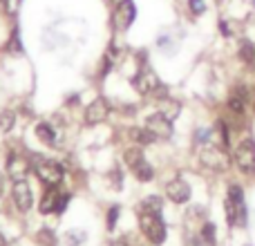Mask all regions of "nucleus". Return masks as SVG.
I'll list each match as a JSON object with an SVG mask.
<instances>
[{
  "label": "nucleus",
  "instance_id": "nucleus-1",
  "mask_svg": "<svg viewBox=\"0 0 255 246\" xmlns=\"http://www.w3.org/2000/svg\"><path fill=\"white\" fill-rule=\"evenodd\" d=\"M139 226H141V231H143V235L152 244H163V240H166V224H163L159 211H152V208L141 206Z\"/></svg>",
  "mask_w": 255,
  "mask_h": 246
},
{
  "label": "nucleus",
  "instance_id": "nucleus-2",
  "mask_svg": "<svg viewBox=\"0 0 255 246\" xmlns=\"http://www.w3.org/2000/svg\"><path fill=\"white\" fill-rule=\"evenodd\" d=\"M159 85H161L159 83V76L154 74V70H150L148 65H141L139 72L134 74V79H132V88H134L141 97H152Z\"/></svg>",
  "mask_w": 255,
  "mask_h": 246
},
{
  "label": "nucleus",
  "instance_id": "nucleus-3",
  "mask_svg": "<svg viewBox=\"0 0 255 246\" xmlns=\"http://www.w3.org/2000/svg\"><path fill=\"white\" fill-rule=\"evenodd\" d=\"M36 175L49 188H56L63 181V166L56 161H49V159H38L36 161Z\"/></svg>",
  "mask_w": 255,
  "mask_h": 246
},
{
  "label": "nucleus",
  "instance_id": "nucleus-4",
  "mask_svg": "<svg viewBox=\"0 0 255 246\" xmlns=\"http://www.w3.org/2000/svg\"><path fill=\"white\" fill-rule=\"evenodd\" d=\"M235 166L242 172H253L255 170V141L253 139H244L238 143L235 148Z\"/></svg>",
  "mask_w": 255,
  "mask_h": 246
},
{
  "label": "nucleus",
  "instance_id": "nucleus-5",
  "mask_svg": "<svg viewBox=\"0 0 255 246\" xmlns=\"http://www.w3.org/2000/svg\"><path fill=\"white\" fill-rule=\"evenodd\" d=\"M134 16H136L134 2L132 0H121L115 7V11H112V25H115L117 31H124L134 22Z\"/></svg>",
  "mask_w": 255,
  "mask_h": 246
},
{
  "label": "nucleus",
  "instance_id": "nucleus-6",
  "mask_svg": "<svg viewBox=\"0 0 255 246\" xmlns=\"http://www.w3.org/2000/svg\"><path fill=\"white\" fill-rule=\"evenodd\" d=\"M199 154H202V161L206 163L208 168H213V170L222 172L229 168V157H226V152L222 148H217V145L204 143L202 150H199Z\"/></svg>",
  "mask_w": 255,
  "mask_h": 246
},
{
  "label": "nucleus",
  "instance_id": "nucleus-7",
  "mask_svg": "<svg viewBox=\"0 0 255 246\" xmlns=\"http://www.w3.org/2000/svg\"><path fill=\"white\" fill-rule=\"evenodd\" d=\"M11 197H13V204L20 213H27L31 206H34V195H31V188L25 179L20 181H13V188H11Z\"/></svg>",
  "mask_w": 255,
  "mask_h": 246
},
{
  "label": "nucleus",
  "instance_id": "nucleus-8",
  "mask_svg": "<svg viewBox=\"0 0 255 246\" xmlns=\"http://www.w3.org/2000/svg\"><path fill=\"white\" fill-rule=\"evenodd\" d=\"M145 127H148V130L152 132L157 139H170V136H172V121L166 119L161 112L150 115L148 119H145Z\"/></svg>",
  "mask_w": 255,
  "mask_h": 246
},
{
  "label": "nucleus",
  "instance_id": "nucleus-9",
  "mask_svg": "<svg viewBox=\"0 0 255 246\" xmlns=\"http://www.w3.org/2000/svg\"><path fill=\"white\" fill-rule=\"evenodd\" d=\"M108 117H110V103H108V99H103V97L94 99V101L88 106V110H85V123H90V125L103 123Z\"/></svg>",
  "mask_w": 255,
  "mask_h": 246
},
{
  "label": "nucleus",
  "instance_id": "nucleus-10",
  "mask_svg": "<svg viewBox=\"0 0 255 246\" xmlns=\"http://www.w3.org/2000/svg\"><path fill=\"white\" fill-rule=\"evenodd\" d=\"M166 195L170 202L186 204L190 199V186L186 184L184 179H172V181H168V186H166Z\"/></svg>",
  "mask_w": 255,
  "mask_h": 246
},
{
  "label": "nucleus",
  "instance_id": "nucleus-11",
  "mask_svg": "<svg viewBox=\"0 0 255 246\" xmlns=\"http://www.w3.org/2000/svg\"><path fill=\"white\" fill-rule=\"evenodd\" d=\"M7 170H9V177H11L13 181H20V179H25L27 170H29V163H27V159L20 157V154H9Z\"/></svg>",
  "mask_w": 255,
  "mask_h": 246
},
{
  "label": "nucleus",
  "instance_id": "nucleus-12",
  "mask_svg": "<svg viewBox=\"0 0 255 246\" xmlns=\"http://www.w3.org/2000/svg\"><path fill=\"white\" fill-rule=\"evenodd\" d=\"M58 197H61V193H58L56 188H49L47 193L43 195V199H40V204H38V211L43 213V215H49V213H56Z\"/></svg>",
  "mask_w": 255,
  "mask_h": 246
},
{
  "label": "nucleus",
  "instance_id": "nucleus-13",
  "mask_svg": "<svg viewBox=\"0 0 255 246\" xmlns=\"http://www.w3.org/2000/svg\"><path fill=\"white\" fill-rule=\"evenodd\" d=\"M124 161H126V166L134 172L136 168L145 161V157H143V152H141V148H128L124 152Z\"/></svg>",
  "mask_w": 255,
  "mask_h": 246
},
{
  "label": "nucleus",
  "instance_id": "nucleus-14",
  "mask_svg": "<svg viewBox=\"0 0 255 246\" xmlns=\"http://www.w3.org/2000/svg\"><path fill=\"white\" fill-rule=\"evenodd\" d=\"M159 106H161V115L166 117V119H170V121H175L177 115H179V110H181L179 101H175V99H161Z\"/></svg>",
  "mask_w": 255,
  "mask_h": 246
},
{
  "label": "nucleus",
  "instance_id": "nucleus-15",
  "mask_svg": "<svg viewBox=\"0 0 255 246\" xmlns=\"http://www.w3.org/2000/svg\"><path fill=\"white\" fill-rule=\"evenodd\" d=\"M238 56L242 63H247V65H253L255 63V45L251 40H242L238 47Z\"/></svg>",
  "mask_w": 255,
  "mask_h": 246
},
{
  "label": "nucleus",
  "instance_id": "nucleus-16",
  "mask_svg": "<svg viewBox=\"0 0 255 246\" xmlns=\"http://www.w3.org/2000/svg\"><path fill=\"white\" fill-rule=\"evenodd\" d=\"M130 139H134L136 143H145V145H148V143H152L157 136H154L152 132L143 125V127H132V130H130Z\"/></svg>",
  "mask_w": 255,
  "mask_h": 246
},
{
  "label": "nucleus",
  "instance_id": "nucleus-17",
  "mask_svg": "<svg viewBox=\"0 0 255 246\" xmlns=\"http://www.w3.org/2000/svg\"><path fill=\"white\" fill-rule=\"evenodd\" d=\"M36 136H38L43 143H47V145L56 143V136H54V130H52L49 123H38V125H36Z\"/></svg>",
  "mask_w": 255,
  "mask_h": 246
},
{
  "label": "nucleus",
  "instance_id": "nucleus-18",
  "mask_svg": "<svg viewBox=\"0 0 255 246\" xmlns=\"http://www.w3.org/2000/svg\"><path fill=\"white\" fill-rule=\"evenodd\" d=\"M134 177H136V179H139V181H150V179H152V177H154L152 166L143 161V163H141V166L134 170Z\"/></svg>",
  "mask_w": 255,
  "mask_h": 246
},
{
  "label": "nucleus",
  "instance_id": "nucleus-19",
  "mask_svg": "<svg viewBox=\"0 0 255 246\" xmlns=\"http://www.w3.org/2000/svg\"><path fill=\"white\" fill-rule=\"evenodd\" d=\"M36 242L43 244V246H54V244H56V235H54L49 229H43V231H38V233H36Z\"/></svg>",
  "mask_w": 255,
  "mask_h": 246
},
{
  "label": "nucleus",
  "instance_id": "nucleus-20",
  "mask_svg": "<svg viewBox=\"0 0 255 246\" xmlns=\"http://www.w3.org/2000/svg\"><path fill=\"white\" fill-rule=\"evenodd\" d=\"M202 240L208 246H215V226H213V224H204L202 226Z\"/></svg>",
  "mask_w": 255,
  "mask_h": 246
},
{
  "label": "nucleus",
  "instance_id": "nucleus-21",
  "mask_svg": "<svg viewBox=\"0 0 255 246\" xmlns=\"http://www.w3.org/2000/svg\"><path fill=\"white\" fill-rule=\"evenodd\" d=\"M13 121H16L13 112H2V115H0V130H2V132H9V130L13 127Z\"/></svg>",
  "mask_w": 255,
  "mask_h": 246
},
{
  "label": "nucleus",
  "instance_id": "nucleus-22",
  "mask_svg": "<svg viewBox=\"0 0 255 246\" xmlns=\"http://www.w3.org/2000/svg\"><path fill=\"white\" fill-rule=\"evenodd\" d=\"M117 220H119V206H112L110 211H108V229H115L117 226Z\"/></svg>",
  "mask_w": 255,
  "mask_h": 246
},
{
  "label": "nucleus",
  "instance_id": "nucleus-23",
  "mask_svg": "<svg viewBox=\"0 0 255 246\" xmlns=\"http://www.w3.org/2000/svg\"><path fill=\"white\" fill-rule=\"evenodd\" d=\"M188 7L193 13H204L206 11V2L204 0H188Z\"/></svg>",
  "mask_w": 255,
  "mask_h": 246
},
{
  "label": "nucleus",
  "instance_id": "nucleus-24",
  "mask_svg": "<svg viewBox=\"0 0 255 246\" xmlns=\"http://www.w3.org/2000/svg\"><path fill=\"white\" fill-rule=\"evenodd\" d=\"M9 52H20V38H18V29H13V34H11V38H9Z\"/></svg>",
  "mask_w": 255,
  "mask_h": 246
},
{
  "label": "nucleus",
  "instance_id": "nucleus-25",
  "mask_svg": "<svg viewBox=\"0 0 255 246\" xmlns=\"http://www.w3.org/2000/svg\"><path fill=\"white\" fill-rule=\"evenodd\" d=\"M67 204H70V195H67V193H61V197H58V204H56V213H63V211H65Z\"/></svg>",
  "mask_w": 255,
  "mask_h": 246
},
{
  "label": "nucleus",
  "instance_id": "nucleus-26",
  "mask_svg": "<svg viewBox=\"0 0 255 246\" xmlns=\"http://www.w3.org/2000/svg\"><path fill=\"white\" fill-rule=\"evenodd\" d=\"M2 4H4V9H7V13H16L20 0H2Z\"/></svg>",
  "mask_w": 255,
  "mask_h": 246
},
{
  "label": "nucleus",
  "instance_id": "nucleus-27",
  "mask_svg": "<svg viewBox=\"0 0 255 246\" xmlns=\"http://www.w3.org/2000/svg\"><path fill=\"white\" fill-rule=\"evenodd\" d=\"M2 195H4V177L0 172V199H2Z\"/></svg>",
  "mask_w": 255,
  "mask_h": 246
},
{
  "label": "nucleus",
  "instance_id": "nucleus-28",
  "mask_svg": "<svg viewBox=\"0 0 255 246\" xmlns=\"http://www.w3.org/2000/svg\"><path fill=\"white\" fill-rule=\"evenodd\" d=\"M110 246H128V242H126L124 238H119V240H115V242H112Z\"/></svg>",
  "mask_w": 255,
  "mask_h": 246
},
{
  "label": "nucleus",
  "instance_id": "nucleus-29",
  "mask_svg": "<svg viewBox=\"0 0 255 246\" xmlns=\"http://www.w3.org/2000/svg\"><path fill=\"white\" fill-rule=\"evenodd\" d=\"M0 246H7V242H4V238H2V233H0Z\"/></svg>",
  "mask_w": 255,
  "mask_h": 246
},
{
  "label": "nucleus",
  "instance_id": "nucleus-30",
  "mask_svg": "<svg viewBox=\"0 0 255 246\" xmlns=\"http://www.w3.org/2000/svg\"><path fill=\"white\" fill-rule=\"evenodd\" d=\"M188 246H197V244H195V242H190V244H188Z\"/></svg>",
  "mask_w": 255,
  "mask_h": 246
}]
</instances>
